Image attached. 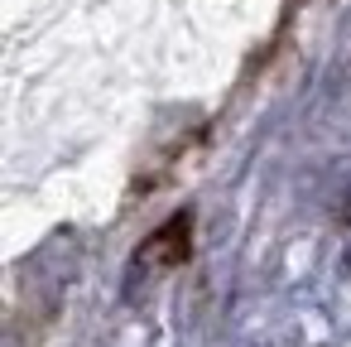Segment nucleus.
Wrapping results in <instances>:
<instances>
[{"mask_svg": "<svg viewBox=\"0 0 351 347\" xmlns=\"http://www.w3.org/2000/svg\"><path fill=\"white\" fill-rule=\"evenodd\" d=\"M193 256V208H178L145 246H140V256H135V275H145V270H154V275H164V270H178L183 260Z\"/></svg>", "mask_w": 351, "mask_h": 347, "instance_id": "nucleus-1", "label": "nucleus"}]
</instances>
